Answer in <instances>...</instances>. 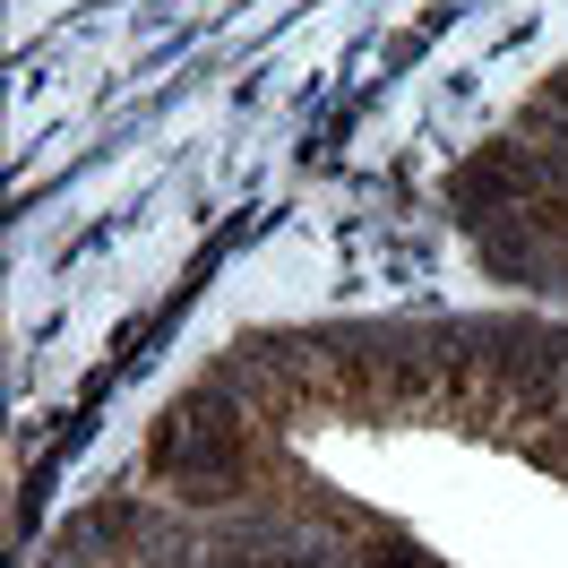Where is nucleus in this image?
<instances>
[{"instance_id":"obj_1","label":"nucleus","mask_w":568,"mask_h":568,"mask_svg":"<svg viewBox=\"0 0 568 568\" xmlns=\"http://www.w3.org/2000/svg\"><path fill=\"white\" fill-rule=\"evenodd\" d=\"M146 474H155L164 491L215 508V499L250 491V474H258V423H250L224 388L199 379L190 396H173V405L155 414V430H146Z\"/></svg>"}]
</instances>
